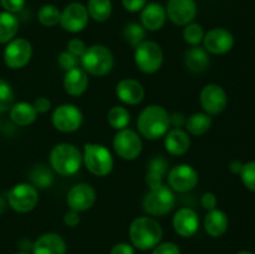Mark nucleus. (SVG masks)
<instances>
[{
    "mask_svg": "<svg viewBox=\"0 0 255 254\" xmlns=\"http://www.w3.org/2000/svg\"><path fill=\"white\" fill-rule=\"evenodd\" d=\"M16 254H29L27 252H20V253H16Z\"/></svg>",
    "mask_w": 255,
    "mask_h": 254,
    "instance_id": "51",
    "label": "nucleus"
},
{
    "mask_svg": "<svg viewBox=\"0 0 255 254\" xmlns=\"http://www.w3.org/2000/svg\"><path fill=\"white\" fill-rule=\"evenodd\" d=\"M237 254H253L252 252H248V251H242V252H238Z\"/></svg>",
    "mask_w": 255,
    "mask_h": 254,
    "instance_id": "50",
    "label": "nucleus"
},
{
    "mask_svg": "<svg viewBox=\"0 0 255 254\" xmlns=\"http://www.w3.org/2000/svg\"><path fill=\"white\" fill-rule=\"evenodd\" d=\"M0 5L2 6L4 11L16 14L24 9L25 0H0Z\"/></svg>",
    "mask_w": 255,
    "mask_h": 254,
    "instance_id": "41",
    "label": "nucleus"
},
{
    "mask_svg": "<svg viewBox=\"0 0 255 254\" xmlns=\"http://www.w3.org/2000/svg\"><path fill=\"white\" fill-rule=\"evenodd\" d=\"M128 234L134 248L149 251L161 243L163 231L161 224L152 217H138L129 226Z\"/></svg>",
    "mask_w": 255,
    "mask_h": 254,
    "instance_id": "2",
    "label": "nucleus"
},
{
    "mask_svg": "<svg viewBox=\"0 0 255 254\" xmlns=\"http://www.w3.org/2000/svg\"><path fill=\"white\" fill-rule=\"evenodd\" d=\"M10 119L17 126H29L36 120L37 112L35 111L32 104L20 101L10 107Z\"/></svg>",
    "mask_w": 255,
    "mask_h": 254,
    "instance_id": "26",
    "label": "nucleus"
},
{
    "mask_svg": "<svg viewBox=\"0 0 255 254\" xmlns=\"http://www.w3.org/2000/svg\"><path fill=\"white\" fill-rule=\"evenodd\" d=\"M14 97L15 94L11 85L0 79V114L9 111L10 107L14 105Z\"/></svg>",
    "mask_w": 255,
    "mask_h": 254,
    "instance_id": "36",
    "label": "nucleus"
},
{
    "mask_svg": "<svg viewBox=\"0 0 255 254\" xmlns=\"http://www.w3.org/2000/svg\"><path fill=\"white\" fill-rule=\"evenodd\" d=\"M30 179H31V184L36 189L49 188L54 182V172L44 164H37L30 172Z\"/></svg>",
    "mask_w": 255,
    "mask_h": 254,
    "instance_id": "31",
    "label": "nucleus"
},
{
    "mask_svg": "<svg viewBox=\"0 0 255 254\" xmlns=\"http://www.w3.org/2000/svg\"><path fill=\"white\" fill-rule=\"evenodd\" d=\"M0 125H1V124H0Z\"/></svg>",
    "mask_w": 255,
    "mask_h": 254,
    "instance_id": "52",
    "label": "nucleus"
},
{
    "mask_svg": "<svg viewBox=\"0 0 255 254\" xmlns=\"http://www.w3.org/2000/svg\"><path fill=\"white\" fill-rule=\"evenodd\" d=\"M199 101L203 111L209 116H216L226 110L228 97L222 86L217 84H208L202 89Z\"/></svg>",
    "mask_w": 255,
    "mask_h": 254,
    "instance_id": "14",
    "label": "nucleus"
},
{
    "mask_svg": "<svg viewBox=\"0 0 255 254\" xmlns=\"http://www.w3.org/2000/svg\"><path fill=\"white\" fill-rule=\"evenodd\" d=\"M134 62L139 71L144 74H154L163 64V51L159 44L144 40L134 49Z\"/></svg>",
    "mask_w": 255,
    "mask_h": 254,
    "instance_id": "7",
    "label": "nucleus"
},
{
    "mask_svg": "<svg viewBox=\"0 0 255 254\" xmlns=\"http://www.w3.org/2000/svg\"><path fill=\"white\" fill-rule=\"evenodd\" d=\"M32 254H66V243L60 234L45 233L32 244Z\"/></svg>",
    "mask_w": 255,
    "mask_h": 254,
    "instance_id": "22",
    "label": "nucleus"
},
{
    "mask_svg": "<svg viewBox=\"0 0 255 254\" xmlns=\"http://www.w3.org/2000/svg\"><path fill=\"white\" fill-rule=\"evenodd\" d=\"M176 197L173 191L166 184L151 188L142 201V208L147 214L153 217H163L173 209Z\"/></svg>",
    "mask_w": 255,
    "mask_h": 254,
    "instance_id": "6",
    "label": "nucleus"
},
{
    "mask_svg": "<svg viewBox=\"0 0 255 254\" xmlns=\"http://www.w3.org/2000/svg\"><path fill=\"white\" fill-rule=\"evenodd\" d=\"M39 202L37 189L31 183H17L7 192V204L17 213H27Z\"/></svg>",
    "mask_w": 255,
    "mask_h": 254,
    "instance_id": "8",
    "label": "nucleus"
},
{
    "mask_svg": "<svg viewBox=\"0 0 255 254\" xmlns=\"http://www.w3.org/2000/svg\"><path fill=\"white\" fill-rule=\"evenodd\" d=\"M82 153L76 146L67 142L56 144L50 152V167L64 177L74 176L81 168Z\"/></svg>",
    "mask_w": 255,
    "mask_h": 254,
    "instance_id": "3",
    "label": "nucleus"
},
{
    "mask_svg": "<svg viewBox=\"0 0 255 254\" xmlns=\"http://www.w3.org/2000/svg\"><path fill=\"white\" fill-rule=\"evenodd\" d=\"M112 144H114V149L119 154V157L126 159V161H133V159L138 158L142 152L141 137L137 132L129 128L117 131Z\"/></svg>",
    "mask_w": 255,
    "mask_h": 254,
    "instance_id": "9",
    "label": "nucleus"
},
{
    "mask_svg": "<svg viewBox=\"0 0 255 254\" xmlns=\"http://www.w3.org/2000/svg\"><path fill=\"white\" fill-rule=\"evenodd\" d=\"M212 124V116L207 115L206 112H196L186 120L187 131L193 136H202L208 132Z\"/></svg>",
    "mask_w": 255,
    "mask_h": 254,
    "instance_id": "29",
    "label": "nucleus"
},
{
    "mask_svg": "<svg viewBox=\"0 0 255 254\" xmlns=\"http://www.w3.org/2000/svg\"><path fill=\"white\" fill-rule=\"evenodd\" d=\"M169 121H171V126H174V128H181L183 125H186V119L182 114L169 115Z\"/></svg>",
    "mask_w": 255,
    "mask_h": 254,
    "instance_id": "47",
    "label": "nucleus"
},
{
    "mask_svg": "<svg viewBox=\"0 0 255 254\" xmlns=\"http://www.w3.org/2000/svg\"><path fill=\"white\" fill-rule=\"evenodd\" d=\"M122 6L129 12H138L146 6L147 0H121Z\"/></svg>",
    "mask_w": 255,
    "mask_h": 254,
    "instance_id": "42",
    "label": "nucleus"
},
{
    "mask_svg": "<svg viewBox=\"0 0 255 254\" xmlns=\"http://www.w3.org/2000/svg\"><path fill=\"white\" fill-rule=\"evenodd\" d=\"M90 20L87 7L82 2L74 1L64 7L60 17V25L62 29L71 34L82 31L87 26Z\"/></svg>",
    "mask_w": 255,
    "mask_h": 254,
    "instance_id": "13",
    "label": "nucleus"
},
{
    "mask_svg": "<svg viewBox=\"0 0 255 254\" xmlns=\"http://www.w3.org/2000/svg\"><path fill=\"white\" fill-rule=\"evenodd\" d=\"M86 49V44H85L81 39H79V37H74V39H71L67 42V51L71 52L72 55H75V56L79 57V59L84 55Z\"/></svg>",
    "mask_w": 255,
    "mask_h": 254,
    "instance_id": "39",
    "label": "nucleus"
},
{
    "mask_svg": "<svg viewBox=\"0 0 255 254\" xmlns=\"http://www.w3.org/2000/svg\"><path fill=\"white\" fill-rule=\"evenodd\" d=\"M64 90L70 96H81L89 87V76L82 67H75L65 72Z\"/></svg>",
    "mask_w": 255,
    "mask_h": 254,
    "instance_id": "21",
    "label": "nucleus"
},
{
    "mask_svg": "<svg viewBox=\"0 0 255 254\" xmlns=\"http://www.w3.org/2000/svg\"><path fill=\"white\" fill-rule=\"evenodd\" d=\"M19 30V20L15 14L0 11V44L11 41Z\"/></svg>",
    "mask_w": 255,
    "mask_h": 254,
    "instance_id": "28",
    "label": "nucleus"
},
{
    "mask_svg": "<svg viewBox=\"0 0 255 254\" xmlns=\"http://www.w3.org/2000/svg\"><path fill=\"white\" fill-rule=\"evenodd\" d=\"M55 128L64 133H71L81 127L84 116L79 107L71 104H62L54 110L51 116Z\"/></svg>",
    "mask_w": 255,
    "mask_h": 254,
    "instance_id": "10",
    "label": "nucleus"
},
{
    "mask_svg": "<svg viewBox=\"0 0 255 254\" xmlns=\"http://www.w3.org/2000/svg\"><path fill=\"white\" fill-rule=\"evenodd\" d=\"M107 121L112 128L120 131V129L127 128L131 121V115L126 107L114 106L107 112Z\"/></svg>",
    "mask_w": 255,
    "mask_h": 254,
    "instance_id": "32",
    "label": "nucleus"
},
{
    "mask_svg": "<svg viewBox=\"0 0 255 254\" xmlns=\"http://www.w3.org/2000/svg\"><path fill=\"white\" fill-rule=\"evenodd\" d=\"M203 47L207 52L214 55H224L234 46V36L224 27H214L207 31L203 37Z\"/></svg>",
    "mask_w": 255,
    "mask_h": 254,
    "instance_id": "15",
    "label": "nucleus"
},
{
    "mask_svg": "<svg viewBox=\"0 0 255 254\" xmlns=\"http://www.w3.org/2000/svg\"><path fill=\"white\" fill-rule=\"evenodd\" d=\"M168 169V162L162 156L154 157L148 163V172L146 174V183L151 188L163 186V179Z\"/></svg>",
    "mask_w": 255,
    "mask_h": 254,
    "instance_id": "25",
    "label": "nucleus"
},
{
    "mask_svg": "<svg viewBox=\"0 0 255 254\" xmlns=\"http://www.w3.org/2000/svg\"><path fill=\"white\" fill-rule=\"evenodd\" d=\"M124 39L128 42L129 46L136 49L139 44L144 41L146 37V29L138 22H129L124 29Z\"/></svg>",
    "mask_w": 255,
    "mask_h": 254,
    "instance_id": "34",
    "label": "nucleus"
},
{
    "mask_svg": "<svg viewBox=\"0 0 255 254\" xmlns=\"http://www.w3.org/2000/svg\"><path fill=\"white\" fill-rule=\"evenodd\" d=\"M81 66L87 74L94 76H105L112 70L115 64L114 55L109 47L104 45H91L80 57Z\"/></svg>",
    "mask_w": 255,
    "mask_h": 254,
    "instance_id": "4",
    "label": "nucleus"
},
{
    "mask_svg": "<svg viewBox=\"0 0 255 254\" xmlns=\"http://www.w3.org/2000/svg\"><path fill=\"white\" fill-rule=\"evenodd\" d=\"M204 30L202 25L197 24V22H191V24L186 25L183 29V39L187 44L191 46H197L203 41L204 37Z\"/></svg>",
    "mask_w": 255,
    "mask_h": 254,
    "instance_id": "35",
    "label": "nucleus"
},
{
    "mask_svg": "<svg viewBox=\"0 0 255 254\" xmlns=\"http://www.w3.org/2000/svg\"><path fill=\"white\" fill-rule=\"evenodd\" d=\"M229 226L228 216L223 211L214 208L208 211L204 218V229L213 238L222 237L227 232Z\"/></svg>",
    "mask_w": 255,
    "mask_h": 254,
    "instance_id": "24",
    "label": "nucleus"
},
{
    "mask_svg": "<svg viewBox=\"0 0 255 254\" xmlns=\"http://www.w3.org/2000/svg\"><path fill=\"white\" fill-rule=\"evenodd\" d=\"M166 14L173 24L186 26L197 16V4L194 0H168Z\"/></svg>",
    "mask_w": 255,
    "mask_h": 254,
    "instance_id": "16",
    "label": "nucleus"
},
{
    "mask_svg": "<svg viewBox=\"0 0 255 254\" xmlns=\"http://www.w3.org/2000/svg\"><path fill=\"white\" fill-rule=\"evenodd\" d=\"M199 181L198 172L191 164H177L171 168L167 174V182L172 191L186 193L197 187Z\"/></svg>",
    "mask_w": 255,
    "mask_h": 254,
    "instance_id": "12",
    "label": "nucleus"
},
{
    "mask_svg": "<svg viewBox=\"0 0 255 254\" xmlns=\"http://www.w3.org/2000/svg\"><path fill=\"white\" fill-rule=\"evenodd\" d=\"M80 221H81L80 213L79 212L74 211V209H69V211L64 214V223L66 224L67 227H70V228H74V227L79 226Z\"/></svg>",
    "mask_w": 255,
    "mask_h": 254,
    "instance_id": "44",
    "label": "nucleus"
},
{
    "mask_svg": "<svg viewBox=\"0 0 255 254\" xmlns=\"http://www.w3.org/2000/svg\"><path fill=\"white\" fill-rule=\"evenodd\" d=\"M110 254H134V248L128 243H117L112 247Z\"/></svg>",
    "mask_w": 255,
    "mask_h": 254,
    "instance_id": "46",
    "label": "nucleus"
},
{
    "mask_svg": "<svg viewBox=\"0 0 255 254\" xmlns=\"http://www.w3.org/2000/svg\"><path fill=\"white\" fill-rule=\"evenodd\" d=\"M116 95L124 104L133 106L143 101L144 89L137 80L124 79L116 85Z\"/></svg>",
    "mask_w": 255,
    "mask_h": 254,
    "instance_id": "19",
    "label": "nucleus"
},
{
    "mask_svg": "<svg viewBox=\"0 0 255 254\" xmlns=\"http://www.w3.org/2000/svg\"><path fill=\"white\" fill-rule=\"evenodd\" d=\"M166 20V7L159 2H149L141 10V24L148 31L162 29Z\"/></svg>",
    "mask_w": 255,
    "mask_h": 254,
    "instance_id": "20",
    "label": "nucleus"
},
{
    "mask_svg": "<svg viewBox=\"0 0 255 254\" xmlns=\"http://www.w3.org/2000/svg\"><path fill=\"white\" fill-rule=\"evenodd\" d=\"M241 179L249 191L255 192V161L243 163L241 171Z\"/></svg>",
    "mask_w": 255,
    "mask_h": 254,
    "instance_id": "37",
    "label": "nucleus"
},
{
    "mask_svg": "<svg viewBox=\"0 0 255 254\" xmlns=\"http://www.w3.org/2000/svg\"><path fill=\"white\" fill-rule=\"evenodd\" d=\"M184 62L189 71L198 74V72H203L204 70L208 69L209 55L204 47H199L197 45V46H192L191 49L187 50Z\"/></svg>",
    "mask_w": 255,
    "mask_h": 254,
    "instance_id": "27",
    "label": "nucleus"
},
{
    "mask_svg": "<svg viewBox=\"0 0 255 254\" xmlns=\"http://www.w3.org/2000/svg\"><path fill=\"white\" fill-rule=\"evenodd\" d=\"M152 254H181V249L177 244L166 242V243L157 244L152 251Z\"/></svg>",
    "mask_w": 255,
    "mask_h": 254,
    "instance_id": "40",
    "label": "nucleus"
},
{
    "mask_svg": "<svg viewBox=\"0 0 255 254\" xmlns=\"http://www.w3.org/2000/svg\"><path fill=\"white\" fill-rule=\"evenodd\" d=\"M67 206L76 212H86L96 202V191L87 183H79L71 187L67 193Z\"/></svg>",
    "mask_w": 255,
    "mask_h": 254,
    "instance_id": "17",
    "label": "nucleus"
},
{
    "mask_svg": "<svg viewBox=\"0 0 255 254\" xmlns=\"http://www.w3.org/2000/svg\"><path fill=\"white\" fill-rule=\"evenodd\" d=\"M172 226H173L174 232L178 236L189 238L193 237L198 232L199 228V218L196 211L188 207L179 208L174 213L173 219H172Z\"/></svg>",
    "mask_w": 255,
    "mask_h": 254,
    "instance_id": "18",
    "label": "nucleus"
},
{
    "mask_svg": "<svg viewBox=\"0 0 255 254\" xmlns=\"http://www.w3.org/2000/svg\"><path fill=\"white\" fill-rule=\"evenodd\" d=\"M61 11L59 7L54 4H45L37 11V19L40 24L46 27H54L60 24Z\"/></svg>",
    "mask_w": 255,
    "mask_h": 254,
    "instance_id": "33",
    "label": "nucleus"
},
{
    "mask_svg": "<svg viewBox=\"0 0 255 254\" xmlns=\"http://www.w3.org/2000/svg\"><path fill=\"white\" fill-rule=\"evenodd\" d=\"M4 62L12 70L22 69L29 64L32 57V46L29 40L22 37H14L7 42L4 49Z\"/></svg>",
    "mask_w": 255,
    "mask_h": 254,
    "instance_id": "11",
    "label": "nucleus"
},
{
    "mask_svg": "<svg viewBox=\"0 0 255 254\" xmlns=\"http://www.w3.org/2000/svg\"><path fill=\"white\" fill-rule=\"evenodd\" d=\"M79 62H80L79 57H76L75 55H72L71 52H69L67 50L66 51L61 52L59 56V65L62 70H65V72L69 71V70H71V69H75V67H77Z\"/></svg>",
    "mask_w": 255,
    "mask_h": 254,
    "instance_id": "38",
    "label": "nucleus"
},
{
    "mask_svg": "<svg viewBox=\"0 0 255 254\" xmlns=\"http://www.w3.org/2000/svg\"><path fill=\"white\" fill-rule=\"evenodd\" d=\"M5 208H6V201H5V199L0 196V214L4 213Z\"/></svg>",
    "mask_w": 255,
    "mask_h": 254,
    "instance_id": "49",
    "label": "nucleus"
},
{
    "mask_svg": "<svg viewBox=\"0 0 255 254\" xmlns=\"http://www.w3.org/2000/svg\"><path fill=\"white\" fill-rule=\"evenodd\" d=\"M201 204L204 209L207 211H212V209L217 208V204H218V199H217L216 194L212 193V192H207L202 196L201 198Z\"/></svg>",
    "mask_w": 255,
    "mask_h": 254,
    "instance_id": "43",
    "label": "nucleus"
},
{
    "mask_svg": "<svg viewBox=\"0 0 255 254\" xmlns=\"http://www.w3.org/2000/svg\"><path fill=\"white\" fill-rule=\"evenodd\" d=\"M82 161L90 173L97 177H105L114 168V157L110 149L100 143H86L84 146Z\"/></svg>",
    "mask_w": 255,
    "mask_h": 254,
    "instance_id": "5",
    "label": "nucleus"
},
{
    "mask_svg": "<svg viewBox=\"0 0 255 254\" xmlns=\"http://www.w3.org/2000/svg\"><path fill=\"white\" fill-rule=\"evenodd\" d=\"M242 167H243V163L241 161H233L231 164H229V169H231L232 173L239 174L242 171Z\"/></svg>",
    "mask_w": 255,
    "mask_h": 254,
    "instance_id": "48",
    "label": "nucleus"
},
{
    "mask_svg": "<svg viewBox=\"0 0 255 254\" xmlns=\"http://www.w3.org/2000/svg\"><path fill=\"white\" fill-rule=\"evenodd\" d=\"M32 106H34L35 111L37 114H45V112L50 111L51 109V101L46 97H37L34 102H32Z\"/></svg>",
    "mask_w": 255,
    "mask_h": 254,
    "instance_id": "45",
    "label": "nucleus"
},
{
    "mask_svg": "<svg viewBox=\"0 0 255 254\" xmlns=\"http://www.w3.org/2000/svg\"><path fill=\"white\" fill-rule=\"evenodd\" d=\"M169 127V114L161 105H149L144 107L137 119L139 134L151 141L164 137Z\"/></svg>",
    "mask_w": 255,
    "mask_h": 254,
    "instance_id": "1",
    "label": "nucleus"
},
{
    "mask_svg": "<svg viewBox=\"0 0 255 254\" xmlns=\"http://www.w3.org/2000/svg\"><path fill=\"white\" fill-rule=\"evenodd\" d=\"M86 7L90 17L94 19L95 21H106V20L110 19L112 14L111 0H89Z\"/></svg>",
    "mask_w": 255,
    "mask_h": 254,
    "instance_id": "30",
    "label": "nucleus"
},
{
    "mask_svg": "<svg viewBox=\"0 0 255 254\" xmlns=\"http://www.w3.org/2000/svg\"><path fill=\"white\" fill-rule=\"evenodd\" d=\"M191 147L189 134L182 128L168 129L164 134V148L171 156H183Z\"/></svg>",
    "mask_w": 255,
    "mask_h": 254,
    "instance_id": "23",
    "label": "nucleus"
}]
</instances>
